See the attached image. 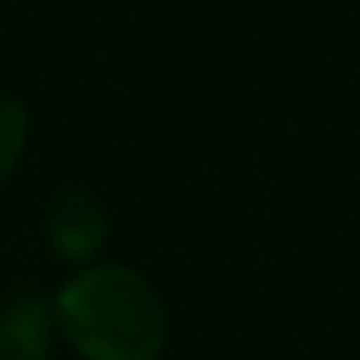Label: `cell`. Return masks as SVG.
<instances>
[{
	"label": "cell",
	"instance_id": "obj_1",
	"mask_svg": "<svg viewBox=\"0 0 360 360\" xmlns=\"http://www.w3.org/2000/svg\"><path fill=\"white\" fill-rule=\"evenodd\" d=\"M51 306L55 326L86 360H159L167 345L163 302L132 267H82Z\"/></svg>",
	"mask_w": 360,
	"mask_h": 360
},
{
	"label": "cell",
	"instance_id": "obj_3",
	"mask_svg": "<svg viewBox=\"0 0 360 360\" xmlns=\"http://www.w3.org/2000/svg\"><path fill=\"white\" fill-rule=\"evenodd\" d=\"M55 337V306L39 298H16L0 314V360H47Z\"/></svg>",
	"mask_w": 360,
	"mask_h": 360
},
{
	"label": "cell",
	"instance_id": "obj_4",
	"mask_svg": "<svg viewBox=\"0 0 360 360\" xmlns=\"http://www.w3.org/2000/svg\"><path fill=\"white\" fill-rule=\"evenodd\" d=\"M27 148V109L20 97L0 94V182L16 171Z\"/></svg>",
	"mask_w": 360,
	"mask_h": 360
},
{
	"label": "cell",
	"instance_id": "obj_2",
	"mask_svg": "<svg viewBox=\"0 0 360 360\" xmlns=\"http://www.w3.org/2000/svg\"><path fill=\"white\" fill-rule=\"evenodd\" d=\"M109 236V217L86 186H63L47 205V240L70 264H94Z\"/></svg>",
	"mask_w": 360,
	"mask_h": 360
}]
</instances>
